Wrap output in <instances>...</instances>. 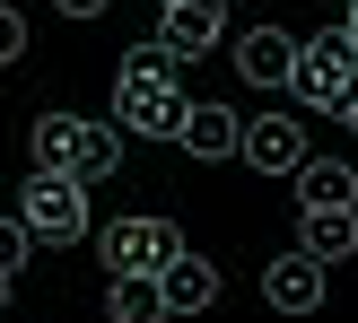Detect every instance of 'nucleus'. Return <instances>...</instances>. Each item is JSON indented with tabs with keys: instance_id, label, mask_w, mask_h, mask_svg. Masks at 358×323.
<instances>
[{
	"instance_id": "f257e3e1",
	"label": "nucleus",
	"mask_w": 358,
	"mask_h": 323,
	"mask_svg": "<svg viewBox=\"0 0 358 323\" xmlns=\"http://www.w3.org/2000/svg\"><path fill=\"white\" fill-rule=\"evenodd\" d=\"M17 219H27L35 245H79V236H87V184H70L62 166H27Z\"/></svg>"
},
{
	"instance_id": "f03ea898",
	"label": "nucleus",
	"mask_w": 358,
	"mask_h": 323,
	"mask_svg": "<svg viewBox=\"0 0 358 323\" xmlns=\"http://www.w3.org/2000/svg\"><path fill=\"white\" fill-rule=\"evenodd\" d=\"M297 96H315V114H341V105L358 96V52L341 44V27L315 35V44H297V70H289Z\"/></svg>"
},
{
	"instance_id": "7ed1b4c3",
	"label": "nucleus",
	"mask_w": 358,
	"mask_h": 323,
	"mask_svg": "<svg viewBox=\"0 0 358 323\" xmlns=\"http://www.w3.org/2000/svg\"><path fill=\"white\" fill-rule=\"evenodd\" d=\"M175 254H184V236H175L166 219H149V210L105 227V271H114V280H157Z\"/></svg>"
},
{
	"instance_id": "20e7f679",
	"label": "nucleus",
	"mask_w": 358,
	"mask_h": 323,
	"mask_svg": "<svg viewBox=\"0 0 358 323\" xmlns=\"http://www.w3.org/2000/svg\"><path fill=\"white\" fill-rule=\"evenodd\" d=\"M192 114V96L175 79H114V131H140V140H175Z\"/></svg>"
},
{
	"instance_id": "39448f33",
	"label": "nucleus",
	"mask_w": 358,
	"mask_h": 323,
	"mask_svg": "<svg viewBox=\"0 0 358 323\" xmlns=\"http://www.w3.org/2000/svg\"><path fill=\"white\" fill-rule=\"evenodd\" d=\"M219 27H227V0H175V9H157V44H166L175 62L219 52Z\"/></svg>"
},
{
	"instance_id": "423d86ee",
	"label": "nucleus",
	"mask_w": 358,
	"mask_h": 323,
	"mask_svg": "<svg viewBox=\"0 0 358 323\" xmlns=\"http://www.w3.org/2000/svg\"><path fill=\"white\" fill-rule=\"evenodd\" d=\"M236 157H245L254 175H297V157H306V131H297L289 114H262V122H245Z\"/></svg>"
},
{
	"instance_id": "0eeeda50",
	"label": "nucleus",
	"mask_w": 358,
	"mask_h": 323,
	"mask_svg": "<svg viewBox=\"0 0 358 323\" xmlns=\"http://www.w3.org/2000/svg\"><path fill=\"white\" fill-rule=\"evenodd\" d=\"M289 70H297V35L245 27V44H236V79L245 87H289Z\"/></svg>"
},
{
	"instance_id": "6e6552de",
	"label": "nucleus",
	"mask_w": 358,
	"mask_h": 323,
	"mask_svg": "<svg viewBox=\"0 0 358 323\" xmlns=\"http://www.w3.org/2000/svg\"><path fill=\"white\" fill-rule=\"evenodd\" d=\"M262 297H271L280 315H315L324 306V262L315 254H280L271 271H262Z\"/></svg>"
},
{
	"instance_id": "1a4fd4ad",
	"label": "nucleus",
	"mask_w": 358,
	"mask_h": 323,
	"mask_svg": "<svg viewBox=\"0 0 358 323\" xmlns=\"http://www.w3.org/2000/svg\"><path fill=\"white\" fill-rule=\"evenodd\" d=\"M236 140H245L236 105H192V114H184V131H175V149H184V157H210V166H219V157H236Z\"/></svg>"
},
{
	"instance_id": "9d476101",
	"label": "nucleus",
	"mask_w": 358,
	"mask_h": 323,
	"mask_svg": "<svg viewBox=\"0 0 358 323\" xmlns=\"http://www.w3.org/2000/svg\"><path fill=\"white\" fill-rule=\"evenodd\" d=\"M297 236H306L297 254H315V262L332 271V262L358 254V210H297Z\"/></svg>"
},
{
	"instance_id": "9b49d317",
	"label": "nucleus",
	"mask_w": 358,
	"mask_h": 323,
	"mask_svg": "<svg viewBox=\"0 0 358 323\" xmlns=\"http://www.w3.org/2000/svg\"><path fill=\"white\" fill-rule=\"evenodd\" d=\"M297 210H358V175L341 157H297Z\"/></svg>"
},
{
	"instance_id": "f8f14e48",
	"label": "nucleus",
	"mask_w": 358,
	"mask_h": 323,
	"mask_svg": "<svg viewBox=\"0 0 358 323\" xmlns=\"http://www.w3.org/2000/svg\"><path fill=\"white\" fill-rule=\"evenodd\" d=\"M157 289H166V315H201L210 297H219V271H210L201 254H175L166 271H157Z\"/></svg>"
},
{
	"instance_id": "ddd939ff",
	"label": "nucleus",
	"mask_w": 358,
	"mask_h": 323,
	"mask_svg": "<svg viewBox=\"0 0 358 323\" xmlns=\"http://www.w3.org/2000/svg\"><path fill=\"white\" fill-rule=\"evenodd\" d=\"M96 175H122V131H114V122H87L79 157H70V184H96Z\"/></svg>"
},
{
	"instance_id": "4468645a",
	"label": "nucleus",
	"mask_w": 358,
	"mask_h": 323,
	"mask_svg": "<svg viewBox=\"0 0 358 323\" xmlns=\"http://www.w3.org/2000/svg\"><path fill=\"white\" fill-rule=\"evenodd\" d=\"M105 315L114 323H166V289L157 280H114L105 289Z\"/></svg>"
},
{
	"instance_id": "2eb2a0df",
	"label": "nucleus",
	"mask_w": 358,
	"mask_h": 323,
	"mask_svg": "<svg viewBox=\"0 0 358 323\" xmlns=\"http://www.w3.org/2000/svg\"><path fill=\"white\" fill-rule=\"evenodd\" d=\"M79 131H87L79 114H35V166H62V175H70V157H79Z\"/></svg>"
},
{
	"instance_id": "dca6fc26",
	"label": "nucleus",
	"mask_w": 358,
	"mask_h": 323,
	"mask_svg": "<svg viewBox=\"0 0 358 323\" xmlns=\"http://www.w3.org/2000/svg\"><path fill=\"white\" fill-rule=\"evenodd\" d=\"M175 70H184V62H175L166 44H131V52H122V79H175Z\"/></svg>"
},
{
	"instance_id": "f3484780",
	"label": "nucleus",
	"mask_w": 358,
	"mask_h": 323,
	"mask_svg": "<svg viewBox=\"0 0 358 323\" xmlns=\"http://www.w3.org/2000/svg\"><path fill=\"white\" fill-rule=\"evenodd\" d=\"M35 254V236H27V219H0V271L17 280V262Z\"/></svg>"
},
{
	"instance_id": "a211bd4d",
	"label": "nucleus",
	"mask_w": 358,
	"mask_h": 323,
	"mask_svg": "<svg viewBox=\"0 0 358 323\" xmlns=\"http://www.w3.org/2000/svg\"><path fill=\"white\" fill-rule=\"evenodd\" d=\"M17 52H27V17L0 0V62H17Z\"/></svg>"
},
{
	"instance_id": "6ab92c4d",
	"label": "nucleus",
	"mask_w": 358,
	"mask_h": 323,
	"mask_svg": "<svg viewBox=\"0 0 358 323\" xmlns=\"http://www.w3.org/2000/svg\"><path fill=\"white\" fill-rule=\"evenodd\" d=\"M52 9H62V17H105L114 0H52Z\"/></svg>"
},
{
	"instance_id": "aec40b11",
	"label": "nucleus",
	"mask_w": 358,
	"mask_h": 323,
	"mask_svg": "<svg viewBox=\"0 0 358 323\" xmlns=\"http://www.w3.org/2000/svg\"><path fill=\"white\" fill-rule=\"evenodd\" d=\"M341 44H350V52H358V0H350V17H341Z\"/></svg>"
},
{
	"instance_id": "412c9836",
	"label": "nucleus",
	"mask_w": 358,
	"mask_h": 323,
	"mask_svg": "<svg viewBox=\"0 0 358 323\" xmlns=\"http://www.w3.org/2000/svg\"><path fill=\"white\" fill-rule=\"evenodd\" d=\"M341 122H350V131H358V96H350V105H341Z\"/></svg>"
},
{
	"instance_id": "4be33fe9",
	"label": "nucleus",
	"mask_w": 358,
	"mask_h": 323,
	"mask_svg": "<svg viewBox=\"0 0 358 323\" xmlns=\"http://www.w3.org/2000/svg\"><path fill=\"white\" fill-rule=\"evenodd\" d=\"M0 306H9V271H0Z\"/></svg>"
},
{
	"instance_id": "5701e85b",
	"label": "nucleus",
	"mask_w": 358,
	"mask_h": 323,
	"mask_svg": "<svg viewBox=\"0 0 358 323\" xmlns=\"http://www.w3.org/2000/svg\"><path fill=\"white\" fill-rule=\"evenodd\" d=\"M157 9H175V0H157Z\"/></svg>"
}]
</instances>
